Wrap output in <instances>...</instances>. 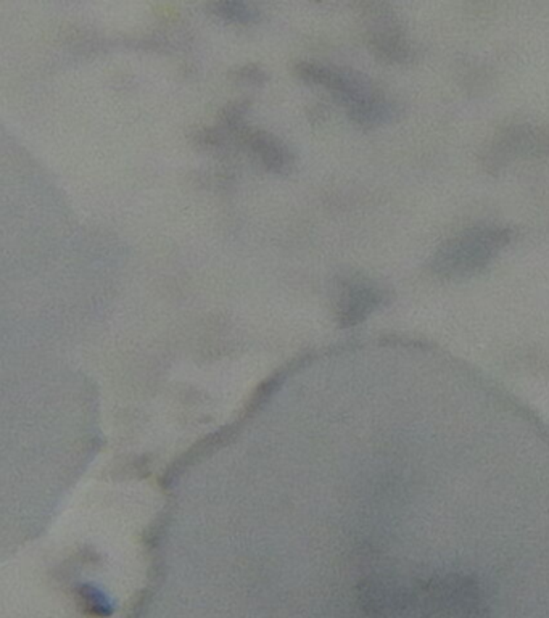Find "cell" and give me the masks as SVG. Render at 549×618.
<instances>
[{
    "instance_id": "4",
    "label": "cell",
    "mask_w": 549,
    "mask_h": 618,
    "mask_svg": "<svg viewBox=\"0 0 549 618\" xmlns=\"http://www.w3.org/2000/svg\"><path fill=\"white\" fill-rule=\"evenodd\" d=\"M382 292L372 285L355 282L343 293L340 303V322L343 326H355L366 319V316L382 303Z\"/></svg>"
},
{
    "instance_id": "8",
    "label": "cell",
    "mask_w": 549,
    "mask_h": 618,
    "mask_svg": "<svg viewBox=\"0 0 549 618\" xmlns=\"http://www.w3.org/2000/svg\"><path fill=\"white\" fill-rule=\"evenodd\" d=\"M231 76L238 82L252 84V86H262L267 81L266 71L258 65H243L232 71Z\"/></svg>"
},
{
    "instance_id": "5",
    "label": "cell",
    "mask_w": 549,
    "mask_h": 618,
    "mask_svg": "<svg viewBox=\"0 0 549 618\" xmlns=\"http://www.w3.org/2000/svg\"><path fill=\"white\" fill-rule=\"evenodd\" d=\"M208 7L214 16L223 18L229 23H237V25H248L258 18V11L252 5L243 2H214Z\"/></svg>"
},
{
    "instance_id": "1",
    "label": "cell",
    "mask_w": 549,
    "mask_h": 618,
    "mask_svg": "<svg viewBox=\"0 0 549 618\" xmlns=\"http://www.w3.org/2000/svg\"><path fill=\"white\" fill-rule=\"evenodd\" d=\"M483 599L479 583L464 575H446L411 591V612L421 618H477Z\"/></svg>"
},
{
    "instance_id": "2",
    "label": "cell",
    "mask_w": 549,
    "mask_h": 618,
    "mask_svg": "<svg viewBox=\"0 0 549 618\" xmlns=\"http://www.w3.org/2000/svg\"><path fill=\"white\" fill-rule=\"evenodd\" d=\"M509 242L507 231L480 229L469 231L453 242L443 245L435 260L437 272L448 277L472 275L487 266L498 248Z\"/></svg>"
},
{
    "instance_id": "3",
    "label": "cell",
    "mask_w": 549,
    "mask_h": 618,
    "mask_svg": "<svg viewBox=\"0 0 549 618\" xmlns=\"http://www.w3.org/2000/svg\"><path fill=\"white\" fill-rule=\"evenodd\" d=\"M235 137L243 147H247L267 171L287 174L294 166V153L277 137L261 129L242 128L235 131Z\"/></svg>"
},
{
    "instance_id": "7",
    "label": "cell",
    "mask_w": 549,
    "mask_h": 618,
    "mask_svg": "<svg viewBox=\"0 0 549 618\" xmlns=\"http://www.w3.org/2000/svg\"><path fill=\"white\" fill-rule=\"evenodd\" d=\"M250 104L247 100H240V101H231V104L226 105L223 110L219 113L221 123L226 129L231 131H237L242 128V119L245 116V113L248 110Z\"/></svg>"
},
{
    "instance_id": "6",
    "label": "cell",
    "mask_w": 549,
    "mask_h": 618,
    "mask_svg": "<svg viewBox=\"0 0 549 618\" xmlns=\"http://www.w3.org/2000/svg\"><path fill=\"white\" fill-rule=\"evenodd\" d=\"M228 136L223 128H203L192 134V142L203 150H214L226 145Z\"/></svg>"
}]
</instances>
